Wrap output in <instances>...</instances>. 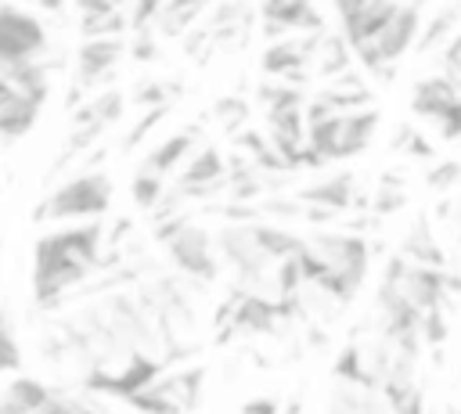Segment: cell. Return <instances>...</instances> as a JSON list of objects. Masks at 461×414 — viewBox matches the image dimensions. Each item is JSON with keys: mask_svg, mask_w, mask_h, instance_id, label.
I'll return each mask as SVG.
<instances>
[{"mask_svg": "<svg viewBox=\"0 0 461 414\" xmlns=\"http://www.w3.org/2000/svg\"><path fill=\"white\" fill-rule=\"evenodd\" d=\"M166 112H169V104H162V108H148V112L130 126V133L119 140V151H133V148L151 133V126H158V122L166 119Z\"/></svg>", "mask_w": 461, "mask_h": 414, "instance_id": "83f0119b", "label": "cell"}, {"mask_svg": "<svg viewBox=\"0 0 461 414\" xmlns=\"http://www.w3.org/2000/svg\"><path fill=\"white\" fill-rule=\"evenodd\" d=\"M299 263L310 288H321L339 306H349L371 266V241L357 230H317L303 241Z\"/></svg>", "mask_w": 461, "mask_h": 414, "instance_id": "7a4b0ae2", "label": "cell"}, {"mask_svg": "<svg viewBox=\"0 0 461 414\" xmlns=\"http://www.w3.org/2000/svg\"><path fill=\"white\" fill-rule=\"evenodd\" d=\"M212 0H166V11L162 14H198L202 18V11L209 7Z\"/></svg>", "mask_w": 461, "mask_h": 414, "instance_id": "d6a6232c", "label": "cell"}, {"mask_svg": "<svg viewBox=\"0 0 461 414\" xmlns=\"http://www.w3.org/2000/svg\"><path fill=\"white\" fill-rule=\"evenodd\" d=\"M7 396L11 400H18L29 414H40L50 400H54V392L40 382V378H29V374H18V378H11V385H7Z\"/></svg>", "mask_w": 461, "mask_h": 414, "instance_id": "44dd1931", "label": "cell"}, {"mask_svg": "<svg viewBox=\"0 0 461 414\" xmlns=\"http://www.w3.org/2000/svg\"><path fill=\"white\" fill-rule=\"evenodd\" d=\"M112 205V176L101 169H83L76 176H68L65 184H58L40 205H36V220H101Z\"/></svg>", "mask_w": 461, "mask_h": 414, "instance_id": "3957f363", "label": "cell"}, {"mask_svg": "<svg viewBox=\"0 0 461 414\" xmlns=\"http://www.w3.org/2000/svg\"><path fill=\"white\" fill-rule=\"evenodd\" d=\"M403 205H407L403 187L385 176V184H382V187L375 191V198H371V216H393V212H400Z\"/></svg>", "mask_w": 461, "mask_h": 414, "instance_id": "484cf974", "label": "cell"}, {"mask_svg": "<svg viewBox=\"0 0 461 414\" xmlns=\"http://www.w3.org/2000/svg\"><path fill=\"white\" fill-rule=\"evenodd\" d=\"M425 180H429L432 191H454V187L461 184V158H443V162H436Z\"/></svg>", "mask_w": 461, "mask_h": 414, "instance_id": "f1b7e54d", "label": "cell"}, {"mask_svg": "<svg viewBox=\"0 0 461 414\" xmlns=\"http://www.w3.org/2000/svg\"><path fill=\"white\" fill-rule=\"evenodd\" d=\"M184 414H194L202 407V396H205V364H194V367H180V371H169L155 382Z\"/></svg>", "mask_w": 461, "mask_h": 414, "instance_id": "4fadbf2b", "label": "cell"}, {"mask_svg": "<svg viewBox=\"0 0 461 414\" xmlns=\"http://www.w3.org/2000/svg\"><path fill=\"white\" fill-rule=\"evenodd\" d=\"M180 198H209L227 191V158L220 155V148L202 144L180 169V180L173 187Z\"/></svg>", "mask_w": 461, "mask_h": 414, "instance_id": "ba28073f", "label": "cell"}, {"mask_svg": "<svg viewBox=\"0 0 461 414\" xmlns=\"http://www.w3.org/2000/svg\"><path fill=\"white\" fill-rule=\"evenodd\" d=\"M349 65H353V47L346 43V36L321 32L310 72H313V76H324V79H339L342 72H349Z\"/></svg>", "mask_w": 461, "mask_h": 414, "instance_id": "e0dca14e", "label": "cell"}, {"mask_svg": "<svg viewBox=\"0 0 461 414\" xmlns=\"http://www.w3.org/2000/svg\"><path fill=\"white\" fill-rule=\"evenodd\" d=\"M321 97L335 108V112H360V108H371V86L357 76V72H342L339 79H331Z\"/></svg>", "mask_w": 461, "mask_h": 414, "instance_id": "ac0fdd59", "label": "cell"}, {"mask_svg": "<svg viewBox=\"0 0 461 414\" xmlns=\"http://www.w3.org/2000/svg\"><path fill=\"white\" fill-rule=\"evenodd\" d=\"M76 11H79L83 18H97V14L115 11V4H112V0H76Z\"/></svg>", "mask_w": 461, "mask_h": 414, "instance_id": "e575fe53", "label": "cell"}, {"mask_svg": "<svg viewBox=\"0 0 461 414\" xmlns=\"http://www.w3.org/2000/svg\"><path fill=\"white\" fill-rule=\"evenodd\" d=\"M162 11H166V0H133L130 29H133V32H148V25L162 18Z\"/></svg>", "mask_w": 461, "mask_h": 414, "instance_id": "4dcf8cb0", "label": "cell"}, {"mask_svg": "<svg viewBox=\"0 0 461 414\" xmlns=\"http://www.w3.org/2000/svg\"><path fill=\"white\" fill-rule=\"evenodd\" d=\"M212 115H216V122H220L223 133L238 137L241 126L249 122V104H245L241 97H220V101L212 104Z\"/></svg>", "mask_w": 461, "mask_h": 414, "instance_id": "cb8c5ba5", "label": "cell"}, {"mask_svg": "<svg viewBox=\"0 0 461 414\" xmlns=\"http://www.w3.org/2000/svg\"><path fill=\"white\" fill-rule=\"evenodd\" d=\"M101 266H104L101 220L47 230L32 245V299L47 310Z\"/></svg>", "mask_w": 461, "mask_h": 414, "instance_id": "6da1fadb", "label": "cell"}, {"mask_svg": "<svg viewBox=\"0 0 461 414\" xmlns=\"http://www.w3.org/2000/svg\"><path fill=\"white\" fill-rule=\"evenodd\" d=\"M40 54H47V29L36 14L4 4L0 0V72L32 65Z\"/></svg>", "mask_w": 461, "mask_h": 414, "instance_id": "5b68a950", "label": "cell"}, {"mask_svg": "<svg viewBox=\"0 0 461 414\" xmlns=\"http://www.w3.org/2000/svg\"><path fill=\"white\" fill-rule=\"evenodd\" d=\"M112 4H115V7H122V4H126V0H112Z\"/></svg>", "mask_w": 461, "mask_h": 414, "instance_id": "ab89813d", "label": "cell"}, {"mask_svg": "<svg viewBox=\"0 0 461 414\" xmlns=\"http://www.w3.org/2000/svg\"><path fill=\"white\" fill-rule=\"evenodd\" d=\"M76 414H104V410H97V407H86V403H76Z\"/></svg>", "mask_w": 461, "mask_h": 414, "instance_id": "74e56055", "label": "cell"}, {"mask_svg": "<svg viewBox=\"0 0 461 414\" xmlns=\"http://www.w3.org/2000/svg\"><path fill=\"white\" fill-rule=\"evenodd\" d=\"M173 94H176V86L158 83V79H148V83H140L133 90V104H140L144 112L148 108H162V104H173Z\"/></svg>", "mask_w": 461, "mask_h": 414, "instance_id": "4316f807", "label": "cell"}, {"mask_svg": "<svg viewBox=\"0 0 461 414\" xmlns=\"http://www.w3.org/2000/svg\"><path fill=\"white\" fill-rule=\"evenodd\" d=\"M259 18H263V36L270 43L288 40L295 32H303V36L324 32V18H321L313 0H263Z\"/></svg>", "mask_w": 461, "mask_h": 414, "instance_id": "52a82bcc", "label": "cell"}, {"mask_svg": "<svg viewBox=\"0 0 461 414\" xmlns=\"http://www.w3.org/2000/svg\"><path fill=\"white\" fill-rule=\"evenodd\" d=\"M36 4H40L43 11H61V7L68 4V0H36Z\"/></svg>", "mask_w": 461, "mask_h": 414, "instance_id": "8d00e7d4", "label": "cell"}, {"mask_svg": "<svg viewBox=\"0 0 461 414\" xmlns=\"http://www.w3.org/2000/svg\"><path fill=\"white\" fill-rule=\"evenodd\" d=\"M130 54H133L137 61H151V58L158 54V47H155V40H151L148 32H140V36L130 43Z\"/></svg>", "mask_w": 461, "mask_h": 414, "instance_id": "836d02e7", "label": "cell"}, {"mask_svg": "<svg viewBox=\"0 0 461 414\" xmlns=\"http://www.w3.org/2000/svg\"><path fill=\"white\" fill-rule=\"evenodd\" d=\"M454 108H461V90H457V83H454L447 72L421 79V83L414 86V94H411V112L421 115V119H429L432 126H436L443 115H450Z\"/></svg>", "mask_w": 461, "mask_h": 414, "instance_id": "30bf717a", "label": "cell"}, {"mask_svg": "<svg viewBox=\"0 0 461 414\" xmlns=\"http://www.w3.org/2000/svg\"><path fill=\"white\" fill-rule=\"evenodd\" d=\"M241 414H281V403L274 396H252L241 403Z\"/></svg>", "mask_w": 461, "mask_h": 414, "instance_id": "1f68e13d", "label": "cell"}, {"mask_svg": "<svg viewBox=\"0 0 461 414\" xmlns=\"http://www.w3.org/2000/svg\"><path fill=\"white\" fill-rule=\"evenodd\" d=\"M378 130V108H360V112H342V126H339V148L335 158H349L357 151H364L371 144Z\"/></svg>", "mask_w": 461, "mask_h": 414, "instance_id": "2e32d148", "label": "cell"}, {"mask_svg": "<svg viewBox=\"0 0 461 414\" xmlns=\"http://www.w3.org/2000/svg\"><path fill=\"white\" fill-rule=\"evenodd\" d=\"M212 241H216V238H212L205 227L184 223V227L166 241V256H169V263H173L184 277H191V281H216V274H220V252H216Z\"/></svg>", "mask_w": 461, "mask_h": 414, "instance_id": "8992f818", "label": "cell"}, {"mask_svg": "<svg viewBox=\"0 0 461 414\" xmlns=\"http://www.w3.org/2000/svg\"><path fill=\"white\" fill-rule=\"evenodd\" d=\"M126 407L130 410H137V414H184L158 385H151V389H144V392H137V396H130L126 400Z\"/></svg>", "mask_w": 461, "mask_h": 414, "instance_id": "d4e9b609", "label": "cell"}, {"mask_svg": "<svg viewBox=\"0 0 461 414\" xmlns=\"http://www.w3.org/2000/svg\"><path fill=\"white\" fill-rule=\"evenodd\" d=\"M14 97H18V86H14V79H11L7 72H0V108H4V104H11Z\"/></svg>", "mask_w": 461, "mask_h": 414, "instance_id": "d590c367", "label": "cell"}, {"mask_svg": "<svg viewBox=\"0 0 461 414\" xmlns=\"http://www.w3.org/2000/svg\"><path fill=\"white\" fill-rule=\"evenodd\" d=\"M166 374V360L155 356V353H126V356H115V360H101V364H90L83 371V389L86 392H97V396H115V400H130L144 389H151L158 378Z\"/></svg>", "mask_w": 461, "mask_h": 414, "instance_id": "277c9868", "label": "cell"}, {"mask_svg": "<svg viewBox=\"0 0 461 414\" xmlns=\"http://www.w3.org/2000/svg\"><path fill=\"white\" fill-rule=\"evenodd\" d=\"M130 29V14H122L119 7L108 11V14H97V18H79V32L83 40H115Z\"/></svg>", "mask_w": 461, "mask_h": 414, "instance_id": "7402d4cb", "label": "cell"}, {"mask_svg": "<svg viewBox=\"0 0 461 414\" xmlns=\"http://www.w3.org/2000/svg\"><path fill=\"white\" fill-rule=\"evenodd\" d=\"M22 367V346L14 338V324L7 313V302L0 299V371H18Z\"/></svg>", "mask_w": 461, "mask_h": 414, "instance_id": "603a6c76", "label": "cell"}, {"mask_svg": "<svg viewBox=\"0 0 461 414\" xmlns=\"http://www.w3.org/2000/svg\"><path fill=\"white\" fill-rule=\"evenodd\" d=\"M126 50L130 47L122 43V36H115V40H83L79 50H76V83L94 86L101 76H108L119 65V58Z\"/></svg>", "mask_w": 461, "mask_h": 414, "instance_id": "8fae6325", "label": "cell"}, {"mask_svg": "<svg viewBox=\"0 0 461 414\" xmlns=\"http://www.w3.org/2000/svg\"><path fill=\"white\" fill-rule=\"evenodd\" d=\"M443 414H461V407H457V403H447V407H443Z\"/></svg>", "mask_w": 461, "mask_h": 414, "instance_id": "f35d334b", "label": "cell"}, {"mask_svg": "<svg viewBox=\"0 0 461 414\" xmlns=\"http://www.w3.org/2000/svg\"><path fill=\"white\" fill-rule=\"evenodd\" d=\"M43 101H47V90H18V97L0 108V144L22 140L36 126Z\"/></svg>", "mask_w": 461, "mask_h": 414, "instance_id": "7c38bea8", "label": "cell"}, {"mask_svg": "<svg viewBox=\"0 0 461 414\" xmlns=\"http://www.w3.org/2000/svg\"><path fill=\"white\" fill-rule=\"evenodd\" d=\"M256 97L263 101L267 115H277V112H292V108H303V104H306L303 90H299V86H292V83H285V79H274V83H259Z\"/></svg>", "mask_w": 461, "mask_h": 414, "instance_id": "ffe728a7", "label": "cell"}, {"mask_svg": "<svg viewBox=\"0 0 461 414\" xmlns=\"http://www.w3.org/2000/svg\"><path fill=\"white\" fill-rule=\"evenodd\" d=\"M447 335H450V324H447V313H443V310L421 313V342H425V346L439 349V346L447 342Z\"/></svg>", "mask_w": 461, "mask_h": 414, "instance_id": "f546056e", "label": "cell"}, {"mask_svg": "<svg viewBox=\"0 0 461 414\" xmlns=\"http://www.w3.org/2000/svg\"><path fill=\"white\" fill-rule=\"evenodd\" d=\"M166 194H169V191H166V176H158V173L137 166V173H133V180H130V198H133V205L144 209V212H155Z\"/></svg>", "mask_w": 461, "mask_h": 414, "instance_id": "d6986e66", "label": "cell"}, {"mask_svg": "<svg viewBox=\"0 0 461 414\" xmlns=\"http://www.w3.org/2000/svg\"><path fill=\"white\" fill-rule=\"evenodd\" d=\"M400 256H407L418 266H439V270H447V256H443V248H439V241L432 234V223L425 216H418L407 227V234L400 241Z\"/></svg>", "mask_w": 461, "mask_h": 414, "instance_id": "9a60e30c", "label": "cell"}, {"mask_svg": "<svg viewBox=\"0 0 461 414\" xmlns=\"http://www.w3.org/2000/svg\"><path fill=\"white\" fill-rule=\"evenodd\" d=\"M295 198L303 205H317V209H328V212H346V209H357V205H367L360 194H357V176L353 173H331L317 184H306L295 191Z\"/></svg>", "mask_w": 461, "mask_h": 414, "instance_id": "9c48e42d", "label": "cell"}, {"mask_svg": "<svg viewBox=\"0 0 461 414\" xmlns=\"http://www.w3.org/2000/svg\"><path fill=\"white\" fill-rule=\"evenodd\" d=\"M194 151H198V133H194V126H187V130H180V133H169L158 148H151L140 166L151 169V173H158V176H166V173H173L176 166H184Z\"/></svg>", "mask_w": 461, "mask_h": 414, "instance_id": "5bb4252c", "label": "cell"}]
</instances>
